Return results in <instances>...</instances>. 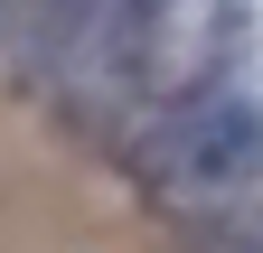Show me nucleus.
Segmentation results:
<instances>
[{"label":"nucleus","instance_id":"obj_1","mask_svg":"<svg viewBox=\"0 0 263 253\" xmlns=\"http://www.w3.org/2000/svg\"><path fill=\"white\" fill-rule=\"evenodd\" d=\"M104 75L141 113H170L188 94L226 85L245 47V0H113L104 10Z\"/></svg>","mask_w":263,"mask_h":253},{"label":"nucleus","instance_id":"obj_2","mask_svg":"<svg viewBox=\"0 0 263 253\" xmlns=\"http://www.w3.org/2000/svg\"><path fill=\"white\" fill-rule=\"evenodd\" d=\"M141 169H151V187H170V197H245L263 178V103L235 94V85H207V94H188V103L151 113Z\"/></svg>","mask_w":263,"mask_h":253},{"label":"nucleus","instance_id":"obj_3","mask_svg":"<svg viewBox=\"0 0 263 253\" xmlns=\"http://www.w3.org/2000/svg\"><path fill=\"white\" fill-rule=\"evenodd\" d=\"M197 253H263V235H245V225H235V235H207Z\"/></svg>","mask_w":263,"mask_h":253}]
</instances>
